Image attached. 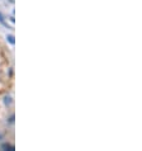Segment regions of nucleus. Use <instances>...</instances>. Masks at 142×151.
Segmentation results:
<instances>
[{"label":"nucleus","instance_id":"nucleus-4","mask_svg":"<svg viewBox=\"0 0 142 151\" xmlns=\"http://www.w3.org/2000/svg\"><path fill=\"white\" fill-rule=\"evenodd\" d=\"M11 102L10 100V96H5V104H9Z\"/></svg>","mask_w":142,"mask_h":151},{"label":"nucleus","instance_id":"nucleus-3","mask_svg":"<svg viewBox=\"0 0 142 151\" xmlns=\"http://www.w3.org/2000/svg\"><path fill=\"white\" fill-rule=\"evenodd\" d=\"M6 40H8V41H9V43H10V45H14V43H15L14 36H11V35H9V36H6Z\"/></svg>","mask_w":142,"mask_h":151},{"label":"nucleus","instance_id":"nucleus-2","mask_svg":"<svg viewBox=\"0 0 142 151\" xmlns=\"http://www.w3.org/2000/svg\"><path fill=\"white\" fill-rule=\"evenodd\" d=\"M1 147L4 149V150H9V151H13V150H15L14 149V146L13 145H9V144H4Z\"/></svg>","mask_w":142,"mask_h":151},{"label":"nucleus","instance_id":"nucleus-1","mask_svg":"<svg viewBox=\"0 0 142 151\" xmlns=\"http://www.w3.org/2000/svg\"><path fill=\"white\" fill-rule=\"evenodd\" d=\"M0 23H1L3 26H5L6 28H9V29H13V28H11V27L9 26V24H8V22H6V20L4 19V17H3V14H1V13H0Z\"/></svg>","mask_w":142,"mask_h":151}]
</instances>
